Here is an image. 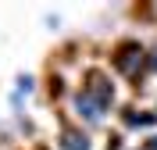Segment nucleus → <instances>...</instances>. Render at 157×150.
<instances>
[{
	"mask_svg": "<svg viewBox=\"0 0 157 150\" xmlns=\"http://www.w3.org/2000/svg\"><path fill=\"white\" fill-rule=\"evenodd\" d=\"M154 68H157V54H154Z\"/></svg>",
	"mask_w": 157,
	"mask_h": 150,
	"instance_id": "obj_3",
	"label": "nucleus"
},
{
	"mask_svg": "<svg viewBox=\"0 0 157 150\" xmlns=\"http://www.w3.org/2000/svg\"><path fill=\"white\" fill-rule=\"evenodd\" d=\"M64 147H68V150H89V143H86V140H78L75 132H68V136H64Z\"/></svg>",
	"mask_w": 157,
	"mask_h": 150,
	"instance_id": "obj_1",
	"label": "nucleus"
},
{
	"mask_svg": "<svg viewBox=\"0 0 157 150\" xmlns=\"http://www.w3.org/2000/svg\"><path fill=\"white\" fill-rule=\"evenodd\" d=\"M147 150H157V140H150V147H147Z\"/></svg>",
	"mask_w": 157,
	"mask_h": 150,
	"instance_id": "obj_2",
	"label": "nucleus"
}]
</instances>
